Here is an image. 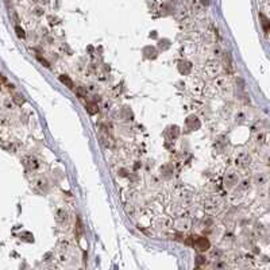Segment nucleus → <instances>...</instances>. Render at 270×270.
<instances>
[{"label": "nucleus", "instance_id": "obj_1", "mask_svg": "<svg viewBox=\"0 0 270 270\" xmlns=\"http://www.w3.org/2000/svg\"><path fill=\"white\" fill-rule=\"evenodd\" d=\"M194 243H196V247L199 250H201V251H204V250L208 249V246H209V243H208L207 239H200L197 238L196 241H194Z\"/></svg>", "mask_w": 270, "mask_h": 270}, {"label": "nucleus", "instance_id": "obj_2", "mask_svg": "<svg viewBox=\"0 0 270 270\" xmlns=\"http://www.w3.org/2000/svg\"><path fill=\"white\" fill-rule=\"evenodd\" d=\"M259 18H261V23H262V27H263V31H265V35L269 34V19L263 15L262 12L259 14Z\"/></svg>", "mask_w": 270, "mask_h": 270}, {"label": "nucleus", "instance_id": "obj_3", "mask_svg": "<svg viewBox=\"0 0 270 270\" xmlns=\"http://www.w3.org/2000/svg\"><path fill=\"white\" fill-rule=\"evenodd\" d=\"M57 220L64 223V222L68 220V212L65 209H58L57 211Z\"/></svg>", "mask_w": 270, "mask_h": 270}, {"label": "nucleus", "instance_id": "obj_4", "mask_svg": "<svg viewBox=\"0 0 270 270\" xmlns=\"http://www.w3.org/2000/svg\"><path fill=\"white\" fill-rule=\"evenodd\" d=\"M236 174L235 173H227V176H225V182L228 184V185H234V184L236 182Z\"/></svg>", "mask_w": 270, "mask_h": 270}, {"label": "nucleus", "instance_id": "obj_5", "mask_svg": "<svg viewBox=\"0 0 270 270\" xmlns=\"http://www.w3.org/2000/svg\"><path fill=\"white\" fill-rule=\"evenodd\" d=\"M60 80H61V82H62V84H65L68 88H70V89L73 88V81H72V80L69 79L68 76H65V74H64V76L60 77Z\"/></svg>", "mask_w": 270, "mask_h": 270}, {"label": "nucleus", "instance_id": "obj_6", "mask_svg": "<svg viewBox=\"0 0 270 270\" xmlns=\"http://www.w3.org/2000/svg\"><path fill=\"white\" fill-rule=\"evenodd\" d=\"M85 108H87V111L91 113V115H93V113H96L97 111H99L97 105L93 104V103H88V104H85Z\"/></svg>", "mask_w": 270, "mask_h": 270}, {"label": "nucleus", "instance_id": "obj_7", "mask_svg": "<svg viewBox=\"0 0 270 270\" xmlns=\"http://www.w3.org/2000/svg\"><path fill=\"white\" fill-rule=\"evenodd\" d=\"M12 100L16 103L18 105H22L24 103V99H23V96H20V95H15V96L12 97Z\"/></svg>", "mask_w": 270, "mask_h": 270}, {"label": "nucleus", "instance_id": "obj_8", "mask_svg": "<svg viewBox=\"0 0 270 270\" xmlns=\"http://www.w3.org/2000/svg\"><path fill=\"white\" fill-rule=\"evenodd\" d=\"M15 31H16V34H18V37H19V38H22V39H23V38H26L24 30H23V29H20L19 26H16V27H15Z\"/></svg>", "mask_w": 270, "mask_h": 270}, {"label": "nucleus", "instance_id": "obj_9", "mask_svg": "<svg viewBox=\"0 0 270 270\" xmlns=\"http://www.w3.org/2000/svg\"><path fill=\"white\" fill-rule=\"evenodd\" d=\"M61 249L65 250V251H68V250L70 249V243H69L68 241H62V242H61Z\"/></svg>", "mask_w": 270, "mask_h": 270}, {"label": "nucleus", "instance_id": "obj_10", "mask_svg": "<svg viewBox=\"0 0 270 270\" xmlns=\"http://www.w3.org/2000/svg\"><path fill=\"white\" fill-rule=\"evenodd\" d=\"M257 182H258V184H261V185L266 184V177H265V176H262V174L257 176Z\"/></svg>", "mask_w": 270, "mask_h": 270}, {"label": "nucleus", "instance_id": "obj_11", "mask_svg": "<svg viewBox=\"0 0 270 270\" xmlns=\"http://www.w3.org/2000/svg\"><path fill=\"white\" fill-rule=\"evenodd\" d=\"M207 68L209 69V70H212V72H211V73H212V74L218 73V65H213V64H209V65H208Z\"/></svg>", "mask_w": 270, "mask_h": 270}, {"label": "nucleus", "instance_id": "obj_12", "mask_svg": "<svg viewBox=\"0 0 270 270\" xmlns=\"http://www.w3.org/2000/svg\"><path fill=\"white\" fill-rule=\"evenodd\" d=\"M200 2H201V4H203V5H208V3H209L208 0H200Z\"/></svg>", "mask_w": 270, "mask_h": 270}]
</instances>
